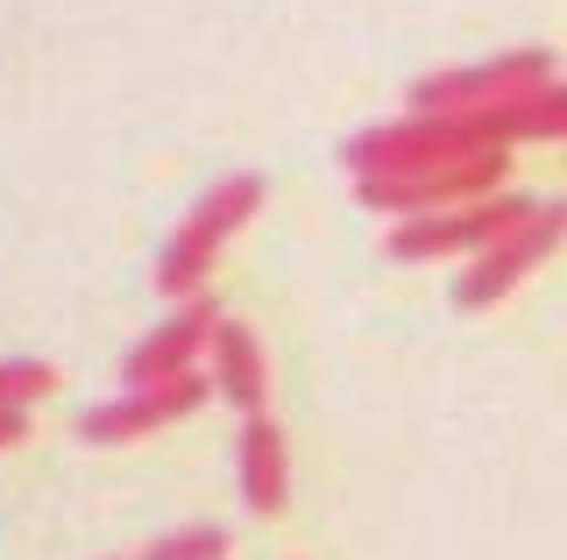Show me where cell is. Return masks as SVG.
<instances>
[{"mask_svg":"<svg viewBox=\"0 0 567 560\" xmlns=\"http://www.w3.org/2000/svg\"><path fill=\"white\" fill-rule=\"evenodd\" d=\"M483 156H504L489 114H412V121H390V128L354 135L341 149V164L354 178H425V170L483 164Z\"/></svg>","mask_w":567,"mask_h":560,"instance_id":"obj_1","label":"cell"},{"mask_svg":"<svg viewBox=\"0 0 567 560\" xmlns=\"http://www.w3.org/2000/svg\"><path fill=\"white\" fill-rule=\"evenodd\" d=\"M256 206H262V178H256V170L220 178L185 220H177V235L164 241V256H156V291H164V299H199V284H206L213 256H220V241L235 235Z\"/></svg>","mask_w":567,"mask_h":560,"instance_id":"obj_2","label":"cell"},{"mask_svg":"<svg viewBox=\"0 0 567 560\" xmlns=\"http://www.w3.org/2000/svg\"><path fill=\"white\" fill-rule=\"evenodd\" d=\"M554 79V50H504L489 64H468V72H440L412 85V107L419 114H496V107H518V100L546 93Z\"/></svg>","mask_w":567,"mask_h":560,"instance_id":"obj_3","label":"cell"},{"mask_svg":"<svg viewBox=\"0 0 567 560\" xmlns=\"http://www.w3.org/2000/svg\"><path fill=\"white\" fill-rule=\"evenodd\" d=\"M539 220V199H518V191H496V199L454 206V214H425L404 220L390 235V256L398 262H433V256H489L496 241H511L518 227Z\"/></svg>","mask_w":567,"mask_h":560,"instance_id":"obj_4","label":"cell"},{"mask_svg":"<svg viewBox=\"0 0 567 560\" xmlns=\"http://www.w3.org/2000/svg\"><path fill=\"white\" fill-rule=\"evenodd\" d=\"M511 178V149L504 156H483V164H454V170H425V178H362L354 199L369 214H404V220H425V214H454V199H496Z\"/></svg>","mask_w":567,"mask_h":560,"instance_id":"obj_5","label":"cell"},{"mask_svg":"<svg viewBox=\"0 0 567 560\" xmlns=\"http://www.w3.org/2000/svg\"><path fill=\"white\" fill-rule=\"evenodd\" d=\"M560 241H567V199L539 206V220H532V227H518L511 241H496L489 256H475L468 270H461V284H454V305H461V312H489L504 291H518L525 277L560 249Z\"/></svg>","mask_w":567,"mask_h":560,"instance_id":"obj_6","label":"cell"},{"mask_svg":"<svg viewBox=\"0 0 567 560\" xmlns=\"http://www.w3.org/2000/svg\"><path fill=\"white\" fill-rule=\"evenodd\" d=\"M220 326H227V320H220V305H213L206 291H199V299H185L150 341H135V355H128V362H121L128 391H156V383L192 376V370H199V348L220 341Z\"/></svg>","mask_w":567,"mask_h":560,"instance_id":"obj_7","label":"cell"},{"mask_svg":"<svg viewBox=\"0 0 567 560\" xmlns=\"http://www.w3.org/2000/svg\"><path fill=\"white\" fill-rule=\"evenodd\" d=\"M220 391L206 370H192V376H177V383H156V391H128L121 405H93L79 418V440H93V447H121V440H142V433H156V426H171V418H185V412H199L206 397Z\"/></svg>","mask_w":567,"mask_h":560,"instance_id":"obj_8","label":"cell"},{"mask_svg":"<svg viewBox=\"0 0 567 560\" xmlns=\"http://www.w3.org/2000/svg\"><path fill=\"white\" fill-rule=\"evenodd\" d=\"M213 383H220V397L241 418H262V397H270V362H262V341L248 334L241 320H227L220 341H213Z\"/></svg>","mask_w":567,"mask_h":560,"instance_id":"obj_9","label":"cell"},{"mask_svg":"<svg viewBox=\"0 0 567 560\" xmlns=\"http://www.w3.org/2000/svg\"><path fill=\"white\" fill-rule=\"evenodd\" d=\"M241 497L248 511H284V433L270 426V412L241 426Z\"/></svg>","mask_w":567,"mask_h":560,"instance_id":"obj_10","label":"cell"},{"mask_svg":"<svg viewBox=\"0 0 567 560\" xmlns=\"http://www.w3.org/2000/svg\"><path fill=\"white\" fill-rule=\"evenodd\" d=\"M496 143H567V85H546V93L518 100V107L489 114Z\"/></svg>","mask_w":567,"mask_h":560,"instance_id":"obj_11","label":"cell"},{"mask_svg":"<svg viewBox=\"0 0 567 560\" xmlns=\"http://www.w3.org/2000/svg\"><path fill=\"white\" fill-rule=\"evenodd\" d=\"M50 391H58V370H50V362H29V355L0 362V412H29L35 397H50Z\"/></svg>","mask_w":567,"mask_h":560,"instance_id":"obj_12","label":"cell"},{"mask_svg":"<svg viewBox=\"0 0 567 560\" xmlns=\"http://www.w3.org/2000/svg\"><path fill=\"white\" fill-rule=\"evenodd\" d=\"M142 560H227V532H220V525H185V532L150 539Z\"/></svg>","mask_w":567,"mask_h":560,"instance_id":"obj_13","label":"cell"},{"mask_svg":"<svg viewBox=\"0 0 567 560\" xmlns=\"http://www.w3.org/2000/svg\"><path fill=\"white\" fill-rule=\"evenodd\" d=\"M29 433V412H0V447H14Z\"/></svg>","mask_w":567,"mask_h":560,"instance_id":"obj_14","label":"cell"}]
</instances>
